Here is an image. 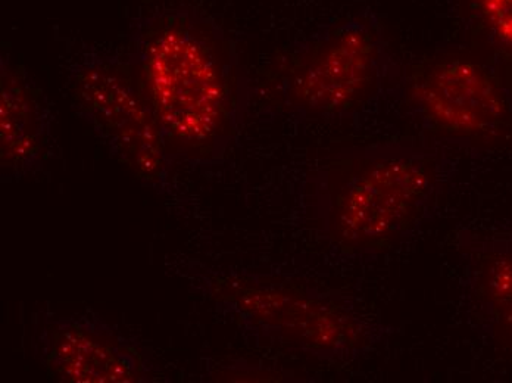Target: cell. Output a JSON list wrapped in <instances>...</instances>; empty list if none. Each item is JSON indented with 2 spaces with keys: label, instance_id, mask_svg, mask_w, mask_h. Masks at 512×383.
Wrapping results in <instances>:
<instances>
[{
  "label": "cell",
  "instance_id": "6da1fadb",
  "mask_svg": "<svg viewBox=\"0 0 512 383\" xmlns=\"http://www.w3.org/2000/svg\"><path fill=\"white\" fill-rule=\"evenodd\" d=\"M134 70L170 157L214 160L239 129L249 83L234 43L193 6L158 9L130 24Z\"/></svg>",
  "mask_w": 512,
  "mask_h": 383
},
{
  "label": "cell",
  "instance_id": "9c48e42d",
  "mask_svg": "<svg viewBox=\"0 0 512 383\" xmlns=\"http://www.w3.org/2000/svg\"><path fill=\"white\" fill-rule=\"evenodd\" d=\"M468 294L486 332L512 351V241L473 248Z\"/></svg>",
  "mask_w": 512,
  "mask_h": 383
},
{
  "label": "cell",
  "instance_id": "7a4b0ae2",
  "mask_svg": "<svg viewBox=\"0 0 512 383\" xmlns=\"http://www.w3.org/2000/svg\"><path fill=\"white\" fill-rule=\"evenodd\" d=\"M448 165L436 148L384 142L346 149L318 176V210L334 248L376 257L421 226Z\"/></svg>",
  "mask_w": 512,
  "mask_h": 383
},
{
  "label": "cell",
  "instance_id": "8992f818",
  "mask_svg": "<svg viewBox=\"0 0 512 383\" xmlns=\"http://www.w3.org/2000/svg\"><path fill=\"white\" fill-rule=\"evenodd\" d=\"M239 297L240 313L256 328L315 354L355 356L382 338V329L336 300L258 286Z\"/></svg>",
  "mask_w": 512,
  "mask_h": 383
},
{
  "label": "cell",
  "instance_id": "277c9868",
  "mask_svg": "<svg viewBox=\"0 0 512 383\" xmlns=\"http://www.w3.org/2000/svg\"><path fill=\"white\" fill-rule=\"evenodd\" d=\"M398 98L424 135L490 148L512 132V90L490 62L445 54L402 70Z\"/></svg>",
  "mask_w": 512,
  "mask_h": 383
},
{
  "label": "cell",
  "instance_id": "ba28073f",
  "mask_svg": "<svg viewBox=\"0 0 512 383\" xmlns=\"http://www.w3.org/2000/svg\"><path fill=\"white\" fill-rule=\"evenodd\" d=\"M0 132L2 168L17 176L43 163L52 135V112L43 90L21 62L0 59Z\"/></svg>",
  "mask_w": 512,
  "mask_h": 383
},
{
  "label": "cell",
  "instance_id": "30bf717a",
  "mask_svg": "<svg viewBox=\"0 0 512 383\" xmlns=\"http://www.w3.org/2000/svg\"><path fill=\"white\" fill-rule=\"evenodd\" d=\"M474 26L499 61L512 67V0H465Z\"/></svg>",
  "mask_w": 512,
  "mask_h": 383
},
{
  "label": "cell",
  "instance_id": "52a82bcc",
  "mask_svg": "<svg viewBox=\"0 0 512 383\" xmlns=\"http://www.w3.org/2000/svg\"><path fill=\"white\" fill-rule=\"evenodd\" d=\"M43 363L65 382L128 383L146 376L143 354L133 342L89 317L56 320L42 338Z\"/></svg>",
  "mask_w": 512,
  "mask_h": 383
},
{
  "label": "cell",
  "instance_id": "5b68a950",
  "mask_svg": "<svg viewBox=\"0 0 512 383\" xmlns=\"http://www.w3.org/2000/svg\"><path fill=\"white\" fill-rule=\"evenodd\" d=\"M74 111L139 179L161 182L170 154L130 58L90 51L68 68Z\"/></svg>",
  "mask_w": 512,
  "mask_h": 383
},
{
  "label": "cell",
  "instance_id": "3957f363",
  "mask_svg": "<svg viewBox=\"0 0 512 383\" xmlns=\"http://www.w3.org/2000/svg\"><path fill=\"white\" fill-rule=\"evenodd\" d=\"M402 68L374 9L323 24L296 43L280 71L283 105L302 118H351L396 95Z\"/></svg>",
  "mask_w": 512,
  "mask_h": 383
}]
</instances>
